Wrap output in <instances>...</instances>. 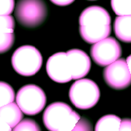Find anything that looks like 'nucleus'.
I'll list each match as a JSON object with an SVG mask.
<instances>
[{"mask_svg": "<svg viewBox=\"0 0 131 131\" xmlns=\"http://www.w3.org/2000/svg\"><path fill=\"white\" fill-rule=\"evenodd\" d=\"M111 22V16L105 8L100 6L88 7L79 18L81 38L91 44L107 38L112 32Z\"/></svg>", "mask_w": 131, "mask_h": 131, "instance_id": "f257e3e1", "label": "nucleus"}, {"mask_svg": "<svg viewBox=\"0 0 131 131\" xmlns=\"http://www.w3.org/2000/svg\"><path fill=\"white\" fill-rule=\"evenodd\" d=\"M80 116L68 104L57 102L45 109L43 121L49 131H72Z\"/></svg>", "mask_w": 131, "mask_h": 131, "instance_id": "f03ea898", "label": "nucleus"}, {"mask_svg": "<svg viewBox=\"0 0 131 131\" xmlns=\"http://www.w3.org/2000/svg\"><path fill=\"white\" fill-rule=\"evenodd\" d=\"M43 63V57L39 51L31 45L20 46L13 52L12 65L19 75L32 76L38 72Z\"/></svg>", "mask_w": 131, "mask_h": 131, "instance_id": "7ed1b4c3", "label": "nucleus"}, {"mask_svg": "<svg viewBox=\"0 0 131 131\" xmlns=\"http://www.w3.org/2000/svg\"><path fill=\"white\" fill-rule=\"evenodd\" d=\"M69 97L75 107L87 110L93 107L100 98V89L89 79L77 80L69 91Z\"/></svg>", "mask_w": 131, "mask_h": 131, "instance_id": "20e7f679", "label": "nucleus"}, {"mask_svg": "<svg viewBox=\"0 0 131 131\" xmlns=\"http://www.w3.org/2000/svg\"><path fill=\"white\" fill-rule=\"evenodd\" d=\"M48 14L43 0H19L15 8V16L21 26L35 28L42 24Z\"/></svg>", "mask_w": 131, "mask_h": 131, "instance_id": "39448f33", "label": "nucleus"}, {"mask_svg": "<svg viewBox=\"0 0 131 131\" xmlns=\"http://www.w3.org/2000/svg\"><path fill=\"white\" fill-rule=\"evenodd\" d=\"M16 104L28 116H35L42 112L47 98L43 90L35 84H27L20 88L16 97Z\"/></svg>", "mask_w": 131, "mask_h": 131, "instance_id": "423d86ee", "label": "nucleus"}, {"mask_svg": "<svg viewBox=\"0 0 131 131\" xmlns=\"http://www.w3.org/2000/svg\"><path fill=\"white\" fill-rule=\"evenodd\" d=\"M92 59L100 67H107L121 56V47L113 37H107L93 44L90 49Z\"/></svg>", "mask_w": 131, "mask_h": 131, "instance_id": "0eeeda50", "label": "nucleus"}, {"mask_svg": "<svg viewBox=\"0 0 131 131\" xmlns=\"http://www.w3.org/2000/svg\"><path fill=\"white\" fill-rule=\"evenodd\" d=\"M103 78L106 84L112 89L121 90L128 88L131 84V75L126 61L121 58L106 67Z\"/></svg>", "mask_w": 131, "mask_h": 131, "instance_id": "6e6552de", "label": "nucleus"}, {"mask_svg": "<svg viewBox=\"0 0 131 131\" xmlns=\"http://www.w3.org/2000/svg\"><path fill=\"white\" fill-rule=\"evenodd\" d=\"M46 71L49 78L59 84L68 83L72 80L67 53L57 52L47 61Z\"/></svg>", "mask_w": 131, "mask_h": 131, "instance_id": "1a4fd4ad", "label": "nucleus"}, {"mask_svg": "<svg viewBox=\"0 0 131 131\" xmlns=\"http://www.w3.org/2000/svg\"><path fill=\"white\" fill-rule=\"evenodd\" d=\"M72 80H80L88 75L91 67V60L85 52L78 48L67 52Z\"/></svg>", "mask_w": 131, "mask_h": 131, "instance_id": "9d476101", "label": "nucleus"}, {"mask_svg": "<svg viewBox=\"0 0 131 131\" xmlns=\"http://www.w3.org/2000/svg\"><path fill=\"white\" fill-rule=\"evenodd\" d=\"M113 29L119 40L124 43H131V15L116 16Z\"/></svg>", "mask_w": 131, "mask_h": 131, "instance_id": "9b49d317", "label": "nucleus"}, {"mask_svg": "<svg viewBox=\"0 0 131 131\" xmlns=\"http://www.w3.org/2000/svg\"><path fill=\"white\" fill-rule=\"evenodd\" d=\"M0 117L12 129L20 122L23 119V112L19 108L17 104L12 102L0 107Z\"/></svg>", "mask_w": 131, "mask_h": 131, "instance_id": "f8f14e48", "label": "nucleus"}, {"mask_svg": "<svg viewBox=\"0 0 131 131\" xmlns=\"http://www.w3.org/2000/svg\"><path fill=\"white\" fill-rule=\"evenodd\" d=\"M121 119L116 115H106L97 121L94 131H119Z\"/></svg>", "mask_w": 131, "mask_h": 131, "instance_id": "ddd939ff", "label": "nucleus"}, {"mask_svg": "<svg viewBox=\"0 0 131 131\" xmlns=\"http://www.w3.org/2000/svg\"><path fill=\"white\" fill-rule=\"evenodd\" d=\"M15 92L12 87L6 82L0 81V107L13 102Z\"/></svg>", "mask_w": 131, "mask_h": 131, "instance_id": "4468645a", "label": "nucleus"}, {"mask_svg": "<svg viewBox=\"0 0 131 131\" xmlns=\"http://www.w3.org/2000/svg\"><path fill=\"white\" fill-rule=\"evenodd\" d=\"M111 5L117 16L131 15V0H111Z\"/></svg>", "mask_w": 131, "mask_h": 131, "instance_id": "2eb2a0df", "label": "nucleus"}, {"mask_svg": "<svg viewBox=\"0 0 131 131\" xmlns=\"http://www.w3.org/2000/svg\"><path fill=\"white\" fill-rule=\"evenodd\" d=\"M14 32L0 33V54L7 52L14 43Z\"/></svg>", "mask_w": 131, "mask_h": 131, "instance_id": "dca6fc26", "label": "nucleus"}, {"mask_svg": "<svg viewBox=\"0 0 131 131\" xmlns=\"http://www.w3.org/2000/svg\"><path fill=\"white\" fill-rule=\"evenodd\" d=\"M12 131H41L39 125L31 119H24Z\"/></svg>", "mask_w": 131, "mask_h": 131, "instance_id": "f3484780", "label": "nucleus"}, {"mask_svg": "<svg viewBox=\"0 0 131 131\" xmlns=\"http://www.w3.org/2000/svg\"><path fill=\"white\" fill-rule=\"evenodd\" d=\"M15 20L12 16H0V33L14 32Z\"/></svg>", "mask_w": 131, "mask_h": 131, "instance_id": "a211bd4d", "label": "nucleus"}, {"mask_svg": "<svg viewBox=\"0 0 131 131\" xmlns=\"http://www.w3.org/2000/svg\"><path fill=\"white\" fill-rule=\"evenodd\" d=\"M14 7V0H0V16H11Z\"/></svg>", "mask_w": 131, "mask_h": 131, "instance_id": "6ab92c4d", "label": "nucleus"}, {"mask_svg": "<svg viewBox=\"0 0 131 131\" xmlns=\"http://www.w3.org/2000/svg\"><path fill=\"white\" fill-rule=\"evenodd\" d=\"M72 131H93L92 124L84 117H80V119L76 123Z\"/></svg>", "mask_w": 131, "mask_h": 131, "instance_id": "aec40b11", "label": "nucleus"}, {"mask_svg": "<svg viewBox=\"0 0 131 131\" xmlns=\"http://www.w3.org/2000/svg\"><path fill=\"white\" fill-rule=\"evenodd\" d=\"M119 131H131L130 119H124V120H121Z\"/></svg>", "mask_w": 131, "mask_h": 131, "instance_id": "412c9836", "label": "nucleus"}, {"mask_svg": "<svg viewBox=\"0 0 131 131\" xmlns=\"http://www.w3.org/2000/svg\"><path fill=\"white\" fill-rule=\"evenodd\" d=\"M50 1L57 6H67L71 4L75 0H50Z\"/></svg>", "mask_w": 131, "mask_h": 131, "instance_id": "4be33fe9", "label": "nucleus"}, {"mask_svg": "<svg viewBox=\"0 0 131 131\" xmlns=\"http://www.w3.org/2000/svg\"><path fill=\"white\" fill-rule=\"evenodd\" d=\"M0 131H12V128L0 117Z\"/></svg>", "mask_w": 131, "mask_h": 131, "instance_id": "5701e85b", "label": "nucleus"}, {"mask_svg": "<svg viewBox=\"0 0 131 131\" xmlns=\"http://www.w3.org/2000/svg\"><path fill=\"white\" fill-rule=\"evenodd\" d=\"M125 61H126L127 66H128V68H129V73H130V75H131V55H129L128 57H127Z\"/></svg>", "mask_w": 131, "mask_h": 131, "instance_id": "b1692460", "label": "nucleus"}, {"mask_svg": "<svg viewBox=\"0 0 131 131\" xmlns=\"http://www.w3.org/2000/svg\"><path fill=\"white\" fill-rule=\"evenodd\" d=\"M89 1H95V0H89Z\"/></svg>", "mask_w": 131, "mask_h": 131, "instance_id": "393cba45", "label": "nucleus"}]
</instances>
